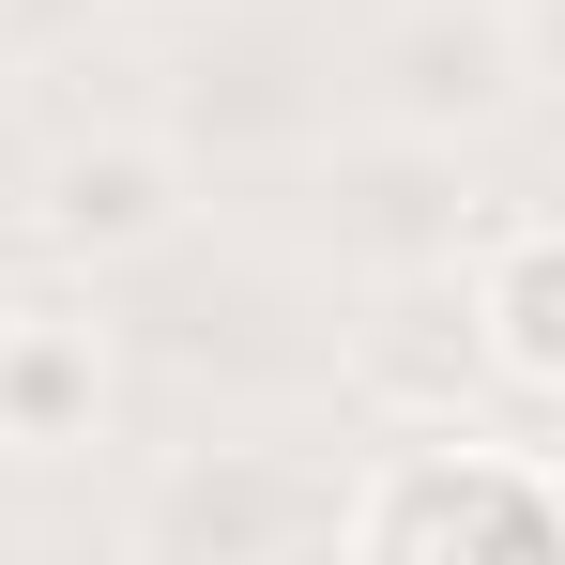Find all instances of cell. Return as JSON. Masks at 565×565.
Instances as JSON below:
<instances>
[{"label":"cell","mask_w":565,"mask_h":565,"mask_svg":"<svg viewBox=\"0 0 565 565\" xmlns=\"http://www.w3.org/2000/svg\"><path fill=\"white\" fill-rule=\"evenodd\" d=\"M551 46H565V0H551Z\"/></svg>","instance_id":"cell-7"},{"label":"cell","mask_w":565,"mask_h":565,"mask_svg":"<svg viewBox=\"0 0 565 565\" xmlns=\"http://www.w3.org/2000/svg\"><path fill=\"white\" fill-rule=\"evenodd\" d=\"M520 77H535V31H520V15H489V0H413V15L382 31V107H397V138L504 122Z\"/></svg>","instance_id":"cell-2"},{"label":"cell","mask_w":565,"mask_h":565,"mask_svg":"<svg viewBox=\"0 0 565 565\" xmlns=\"http://www.w3.org/2000/svg\"><path fill=\"white\" fill-rule=\"evenodd\" d=\"M153 551H321V535H352V489H321V473H260V459H199L153 489V520H138Z\"/></svg>","instance_id":"cell-3"},{"label":"cell","mask_w":565,"mask_h":565,"mask_svg":"<svg viewBox=\"0 0 565 565\" xmlns=\"http://www.w3.org/2000/svg\"><path fill=\"white\" fill-rule=\"evenodd\" d=\"M473 352L535 397H565V230H504L473 260Z\"/></svg>","instance_id":"cell-6"},{"label":"cell","mask_w":565,"mask_h":565,"mask_svg":"<svg viewBox=\"0 0 565 565\" xmlns=\"http://www.w3.org/2000/svg\"><path fill=\"white\" fill-rule=\"evenodd\" d=\"M169 230H184V169L153 138H107V153H62L46 169V245L62 260H138Z\"/></svg>","instance_id":"cell-5"},{"label":"cell","mask_w":565,"mask_h":565,"mask_svg":"<svg viewBox=\"0 0 565 565\" xmlns=\"http://www.w3.org/2000/svg\"><path fill=\"white\" fill-rule=\"evenodd\" d=\"M107 428V352L93 321H62V306H0V444L15 459H62V444H93Z\"/></svg>","instance_id":"cell-4"},{"label":"cell","mask_w":565,"mask_h":565,"mask_svg":"<svg viewBox=\"0 0 565 565\" xmlns=\"http://www.w3.org/2000/svg\"><path fill=\"white\" fill-rule=\"evenodd\" d=\"M352 551L428 565V551H565V489L504 444H397L367 504H352Z\"/></svg>","instance_id":"cell-1"}]
</instances>
